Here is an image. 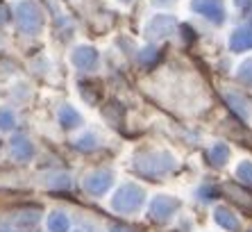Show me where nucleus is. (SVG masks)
Wrapping results in <instances>:
<instances>
[{
  "label": "nucleus",
  "mask_w": 252,
  "mask_h": 232,
  "mask_svg": "<svg viewBox=\"0 0 252 232\" xmlns=\"http://www.w3.org/2000/svg\"><path fill=\"white\" fill-rule=\"evenodd\" d=\"M225 100H227V105L232 107V110L236 112V114L241 116V118H250L252 116V110L248 107V100L241 96V93H236V91H225Z\"/></svg>",
  "instance_id": "10"
},
{
  "label": "nucleus",
  "mask_w": 252,
  "mask_h": 232,
  "mask_svg": "<svg viewBox=\"0 0 252 232\" xmlns=\"http://www.w3.org/2000/svg\"><path fill=\"white\" fill-rule=\"evenodd\" d=\"M189 9L214 25H223L227 18L225 0H189Z\"/></svg>",
  "instance_id": "3"
},
{
  "label": "nucleus",
  "mask_w": 252,
  "mask_h": 232,
  "mask_svg": "<svg viewBox=\"0 0 252 232\" xmlns=\"http://www.w3.org/2000/svg\"><path fill=\"white\" fill-rule=\"evenodd\" d=\"M48 223H50V228H53L55 232H64L66 230V219L64 216H59V214H53Z\"/></svg>",
  "instance_id": "19"
},
{
  "label": "nucleus",
  "mask_w": 252,
  "mask_h": 232,
  "mask_svg": "<svg viewBox=\"0 0 252 232\" xmlns=\"http://www.w3.org/2000/svg\"><path fill=\"white\" fill-rule=\"evenodd\" d=\"M16 25L23 35H41L46 28V14L36 0H18L14 9Z\"/></svg>",
  "instance_id": "1"
},
{
  "label": "nucleus",
  "mask_w": 252,
  "mask_h": 232,
  "mask_svg": "<svg viewBox=\"0 0 252 232\" xmlns=\"http://www.w3.org/2000/svg\"><path fill=\"white\" fill-rule=\"evenodd\" d=\"M227 46L232 52H243V50H252V28L243 25V28L232 30V35L227 39Z\"/></svg>",
  "instance_id": "7"
},
{
  "label": "nucleus",
  "mask_w": 252,
  "mask_h": 232,
  "mask_svg": "<svg viewBox=\"0 0 252 232\" xmlns=\"http://www.w3.org/2000/svg\"><path fill=\"white\" fill-rule=\"evenodd\" d=\"M177 207V203H173L170 198H166V196H159L157 200L153 203V214L155 216H168V212H173V209Z\"/></svg>",
  "instance_id": "14"
},
{
  "label": "nucleus",
  "mask_w": 252,
  "mask_h": 232,
  "mask_svg": "<svg viewBox=\"0 0 252 232\" xmlns=\"http://www.w3.org/2000/svg\"><path fill=\"white\" fill-rule=\"evenodd\" d=\"M234 5H236V7H241V9H246V7H250V5H252V0H234Z\"/></svg>",
  "instance_id": "22"
},
{
  "label": "nucleus",
  "mask_w": 252,
  "mask_h": 232,
  "mask_svg": "<svg viewBox=\"0 0 252 232\" xmlns=\"http://www.w3.org/2000/svg\"><path fill=\"white\" fill-rule=\"evenodd\" d=\"M159 57H161V50L157 46H146V48H141V50H136V62L143 69H153L159 62Z\"/></svg>",
  "instance_id": "11"
},
{
  "label": "nucleus",
  "mask_w": 252,
  "mask_h": 232,
  "mask_svg": "<svg viewBox=\"0 0 252 232\" xmlns=\"http://www.w3.org/2000/svg\"><path fill=\"white\" fill-rule=\"evenodd\" d=\"M118 2H121V5H129V2H132V0H118Z\"/></svg>",
  "instance_id": "24"
},
{
  "label": "nucleus",
  "mask_w": 252,
  "mask_h": 232,
  "mask_svg": "<svg viewBox=\"0 0 252 232\" xmlns=\"http://www.w3.org/2000/svg\"><path fill=\"white\" fill-rule=\"evenodd\" d=\"M177 30V18L173 14H155L150 21L146 23L143 32L150 41H164L170 35H175Z\"/></svg>",
  "instance_id": "4"
},
{
  "label": "nucleus",
  "mask_w": 252,
  "mask_h": 232,
  "mask_svg": "<svg viewBox=\"0 0 252 232\" xmlns=\"http://www.w3.org/2000/svg\"><path fill=\"white\" fill-rule=\"evenodd\" d=\"M14 121H16V116H14L12 110H0V130H9L14 128Z\"/></svg>",
  "instance_id": "18"
},
{
  "label": "nucleus",
  "mask_w": 252,
  "mask_h": 232,
  "mask_svg": "<svg viewBox=\"0 0 252 232\" xmlns=\"http://www.w3.org/2000/svg\"><path fill=\"white\" fill-rule=\"evenodd\" d=\"M12 148H14V155L21 157V159L32 155V144H30L25 137H16V139L12 141Z\"/></svg>",
  "instance_id": "15"
},
{
  "label": "nucleus",
  "mask_w": 252,
  "mask_h": 232,
  "mask_svg": "<svg viewBox=\"0 0 252 232\" xmlns=\"http://www.w3.org/2000/svg\"><path fill=\"white\" fill-rule=\"evenodd\" d=\"M143 203V192L134 185H125L123 189H118L116 198H114V207L121 212H134Z\"/></svg>",
  "instance_id": "6"
},
{
  "label": "nucleus",
  "mask_w": 252,
  "mask_h": 232,
  "mask_svg": "<svg viewBox=\"0 0 252 232\" xmlns=\"http://www.w3.org/2000/svg\"><path fill=\"white\" fill-rule=\"evenodd\" d=\"M59 123H62V128H66V130H75V128H80L82 125V114L73 107V105H62L59 107Z\"/></svg>",
  "instance_id": "9"
},
{
  "label": "nucleus",
  "mask_w": 252,
  "mask_h": 232,
  "mask_svg": "<svg viewBox=\"0 0 252 232\" xmlns=\"http://www.w3.org/2000/svg\"><path fill=\"white\" fill-rule=\"evenodd\" d=\"M109 182H112L109 173H94V175H89L87 180H84V187H87L91 193H100V192H105L107 187H109Z\"/></svg>",
  "instance_id": "13"
},
{
  "label": "nucleus",
  "mask_w": 252,
  "mask_h": 232,
  "mask_svg": "<svg viewBox=\"0 0 252 232\" xmlns=\"http://www.w3.org/2000/svg\"><path fill=\"white\" fill-rule=\"evenodd\" d=\"M102 116L109 125H121L123 123V107L118 100H109V103L102 107Z\"/></svg>",
  "instance_id": "12"
},
{
  "label": "nucleus",
  "mask_w": 252,
  "mask_h": 232,
  "mask_svg": "<svg viewBox=\"0 0 252 232\" xmlns=\"http://www.w3.org/2000/svg\"><path fill=\"white\" fill-rule=\"evenodd\" d=\"M209 157L214 159V164H225L227 162V157H229V148L225 144H216V146H211V151H209Z\"/></svg>",
  "instance_id": "16"
},
{
  "label": "nucleus",
  "mask_w": 252,
  "mask_h": 232,
  "mask_svg": "<svg viewBox=\"0 0 252 232\" xmlns=\"http://www.w3.org/2000/svg\"><path fill=\"white\" fill-rule=\"evenodd\" d=\"M80 96H82V100L87 105L98 107L100 100H102V84H100V82H94V80L80 82Z\"/></svg>",
  "instance_id": "8"
},
{
  "label": "nucleus",
  "mask_w": 252,
  "mask_h": 232,
  "mask_svg": "<svg viewBox=\"0 0 252 232\" xmlns=\"http://www.w3.org/2000/svg\"><path fill=\"white\" fill-rule=\"evenodd\" d=\"M153 2H155V5H157V2H159V5H164V2H170V0H153Z\"/></svg>",
  "instance_id": "23"
},
{
  "label": "nucleus",
  "mask_w": 252,
  "mask_h": 232,
  "mask_svg": "<svg viewBox=\"0 0 252 232\" xmlns=\"http://www.w3.org/2000/svg\"><path fill=\"white\" fill-rule=\"evenodd\" d=\"M70 64L75 66V69H80V71H87V73L95 71L100 66V52H98V48L87 46V43L75 46V48H73V52H70Z\"/></svg>",
  "instance_id": "5"
},
{
  "label": "nucleus",
  "mask_w": 252,
  "mask_h": 232,
  "mask_svg": "<svg viewBox=\"0 0 252 232\" xmlns=\"http://www.w3.org/2000/svg\"><path fill=\"white\" fill-rule=\"evenodd\" d=\"M173 164H175L173 155L164 153V151H150V153H143V155L136 157V168L148 175L166 173V171L173 168Z\"/></svg>",
  "instance_id": "2"
},
{
  "label": "nucleus",
  "mask_w": 252,
  "mask_h": 232,
  "mask_svg": "<svg viewBox=\"0 0 252 232\" xmlns=\"http://www.w3.org/2000/svg\"><path fill=\"white\" fill-rule=\"evenodd\" d=\"M7 21H9V9L0 5V23H7Z\"/></svg>",
  "instance_id": "21"
},
{
  "label": "nucleus",
  "mask_w": 252,
  "mask_h": 232,
  "mask_svg": "<svg viewBox=\"0 0 252 232\" xmlns=\"http://www.w3.org/2000/svg\"><path fill=\"white\" fill-rule=\"evenodd\" d=\"M77 146H80V148H94L95 134H84V137H80V139H77Z\"/></svg>",
  "instance_id": "20"
},
{
  "label": "nucleus",
  "mask_w": 252,
  "mask_h": 232,
  "mask_svg": "<svg viewBox=\"0 0 252 232\" xmlns=\"http://www.w3.org/2000/svg\"><path fill=\"white\" fill-rule=\"evenodd\" d=\"M236 76H239V80L246 84V87H252V57L246 59L243 64L239 66V71H236Z\"/></svg>",
  "instance_id": "17"
}]
</instances>
